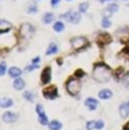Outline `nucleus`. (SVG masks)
<instances>
[{"mask_svg": "<svg viewBox=\"0 0 129 130\" xmlns=\"http://www.w3.org/2000/svg\"><path fill=\"white\" fill-rule=\"evenodd\" d=\"M112 75H113V70L109 65L104 63H95L93 66L92 78L97 83H107L110 80Z\"/></svg>", "mask_w": 129, "mask_h": 130, "instance_id": "1", "label": "nucleus"}, {"mask_svg": "<svg viewBox=\"0 0 129 130\" xmlns=\"http://www.w3.org/2000/svg\"><path fill=\"white\" fill-rule=\"evenodd\" d=\"M65 88H66V91L69 95L71 96H78L80 94L81 90V84H80V79H78L77 76H71L69 78L66 83H65Z\"/></svg>", "mask_w": 129, "mask_h": 130, "instance_id": "2", "label": "nucleus"}, {"mask_svg": "<svg viewBox=\"0 0 129 130\" xmlns=\"http://www.w3.org/2000/svg\"><path fill=\"white\" fill-rule=\"evenodd\" d=\"M19 32H20L21 38L29 40V39H32L33 35H34V32H35V28L33 26L32 24H29V23H24V24H21Z\"/></svg>", "mask_w": 129, "mask_h": 130, "instance_id": "3", "label": "nucleus"}, {"mask_svg": "<svg viewBox=\"0 0 129 130\" xmlns=\"http://www.w3.org/2000/svg\"><path fill=\"white\" fill-rule=\"evenodd\" d=\"M70 44H71V48L74 50H81V49H85L89 45V41L84 36H77V38L70 40Z\"/></svg>", "mask_w": 129, "mask_h": 130, "instance_id": "4", "label": "nucleus"}, {"mask_svg": "<svg viewBox=\"0 0 129 130\" xmlns=\"http://www.w3.org/2000/svg\"><path fill=\"white\" fill-rule=\"evenodd\" d=\"M62 19H65V20H68L69 23H71V24H78L79 21H80V13L79 11H73V10H69V11H66L65 14H62L60 15Z\"/></svg>", "mask_w": 129, "mask_h": 130, "instance_id": "5", "label": "nucleus"}, {"mask_svg": "<svg viewBox=\"0 0 129 130\" xmlns=\"http://www.w3.org/2000/svg\"><path fill=\"white\" fill-rule=\"evenodd\" d=\"M43 96L48 100H54L59 96V93H58V88L55 85H50L43 89Z\"/></svg>", "mask_w": 129, "mask_h": 130, "instance_id": "6", "label": "nucleus"}, {"mask_svg": "<svg viewBox=\"0 0 129 130\" xmlns=\"http://www.w3.org/2000/svg\"><path fill=\"white\" fill-rule=\"evenodd\" d=\"M112 35L110 34H108V32H99L97 36V44L99 46H105V45H108V44H110L112 43Z\"/></svg>", "mask_w": 129, "mask_h": 130, "instance_id": "7", "label": "nucleus"}, {"mask_svg": "<svg viewBox=\"0 0 129 130\" xmlns=\"http://www.w3.org/2000/svg\"><path fill=\"white\" fill-rule=\"evenodd\" d=\"M115 36L120 43H129V28H119L115 31Z\"/></svg>", "mask_w": 129, "mask_h": 130, "instance_id": "8", "label": "nucleus"}, {"mask_svg": "<svg viewBox=\"0 0 129 130\" xmlns=\"http://www.w3.org/2000/svg\"><path fill=\"white\" fill-rule=\"evenodd\" d=\"M118 9H119V6H118V4H109L104 10H103V18H110V16L113 15L114 13H117L118 11Z\"/></svg>", "mask_w": 129, "mask_h": 130, "instance_id": "9", "label": "nucleus"}, {"mask_svg": "<svg viewBox=\"0 0 129 130\" xmlns=\"http://www.w3.org/2000/svg\"><path fill=\"white\" fill-rule=\"evenodd\" d=\"M41 84L45 85V84H49L50 80H51V68L50 66H47L45 69H43L41 71Z\"/></svg>", "mask_w": 129, "mask_h": 130, "instance_id": "10", "label": "nucleus"}, {"mask_svg": "<svg viewBox=\"0 0 129 130\" xmlns=\"http://www.w3.org/2000/svg\"><path fill=\"white\" fill-rule=\"evenodd\" d=\"M1 119H3V121L9 123V124H10V123H15L16 120H18V114L11 113V111H6V113L3 114Z\"/></svg>", "mask_w": 129, "mask_h": 130, "instance_id": "11", "label": "nucleus"}, {"mask_svg": "<svg viewBox=\"0 0 129 130\" xmlns=\"http://www.w3.org/2000/svg\"><path fill=\"white\" fill-rule=\"evenodd\" d=\"M119 115H120V118H128L129 116V100L120 104V106H119Z\"/></svg>", "mask_w": 129, "mask_h": 130, "instance_id": "12", "label": "nucleus"}, {"mask_svg": "<svg viewBox=\"0 0 129 130\" xmlns=\"http://www.w3.org/2000/svg\"><path fill=\"white\" fill-rule=\"evenodd\" d=\"M11 28H13V25L8 20H4V19L0 20V34H5V32L10 31Z\"/></svg>", "mask_w": 129, "mask_h": 130, "instance_id": "13", "label": "nucleus"}, {"mask_svg": "<svg viewBox=\"0 0 129 130\" xmlns=\"http://www.w3.org/2000/svg\"><path fill=\"white\" fill-rule=\"evenodd\" d=\"M84 104H85V106H87L89 110H95V109L98 108V100L97 99H93V98H88V99H85Z\"/></svg>", "mask_w": 129, "mask_h": 130, "instance_id": "14", "label": "nucleus"}, {"mask_svg": "<svg viewBox=\"0 0 129 130\" xmlns=\"http://www.w3.org/2000/svg\"><path fill=\"white\" fill-rule=\"evenodd\" d=\"M98 96L102 100H109L110 98L113 96V93H112V90H109V89H103V90H100V91L98 93Z\"/></svg>", "mask_w": 129, "mask_h": 130, "instance_id": "15", "label": "nucleus"}, {"mask_svg": "<svg viewBox=\"0 0 129 130\" xmlns=\"http://www.w3.org/2000/svg\"><path fill=\"white\" fill-rule=\"evenodd\" d=\"M38 5H36V3L35 1H29L28 3V5H26V11L29 13V14H36L38 13Z\"/></svg>", "mask_w": 129, "mask_h": 130, "instance_id": "16", "label": "nucleus"}, {"mask_svg": "<svg viewBox=\"0 0 129 130\" xmlns=\"http://www.w3.org/2000/svg\"><path fill=\"white\" fill-rule=\"evenodd\" d=\"M14 104V101L10 98H0V108H10Z\"/></svg>", "mask_w": 129, "mask_h": 130, "instance_id": "17", "label": "nucleus"}, {"mask_svg": "<svg viewBox=\"0 0 129 130\" xmlns=\"http://www.w3.org/2000/svg\"><path fill=\"white\" fill-rule=\"evenodd\" d=\"M13 85H14V89L19 91V90H23V89L25 88V81L23 80L21 78H16L15 80H14V84H13Z\"/></svg>", "mask_w": 129, "mask_h": 130, "instance_id": "18", "label": "nucleus"}, {"mask_svg": "<svg viewBox=\"0 0 129 130\" xmlns=\"http://www.w3.org/2000/svg\"><path fill=\"white\" fill-rule=\"evenodd\" d=\"M8 73H9L10 78H15V79H16V78H19V76L21 75V73H23V71H21L19 68L13 66V68H10V69H9V71H8Z\"/></svg>", "mask_w": 129, "mask_h": 130, "instance_id": "19", "label": "nucleus"}, {"mask_svg": "<svg viewBox=\"0 0 129 130\" xmlns=\"http://www.w3.org/2000/svg\"><path fill=\"white\" fill-rule=\"evenodd\" d=\"M48 126L49 130H60L63 128V124L60 121H58V120H53V121H50L48 124Z\"/></svg>", "mask_w": 129, "mask_h": 130, "instance_id": "20", "label": "nucleus"}, {"mask_svg": "<svg viewBox=\"0 0 129 130\" xmlns=\"http://www.w3.org/2000/svg\"><path fill=\"white\" fill-rule=\"evenodd\" d=\"M58 50H59V49H58V45H56L55 43H50L45 54H47V55H53V54H56Z\"/></svg>", "mask_w": 129, "mask_h": 130, "instance_id": "21", "label": "nucleus"}, {"mask_svg": "<svg viewBox=\"0 0 129 130\" xmlns=\"http://www.w3.org/2000/svg\"><path fill=\"white\" fill-rule=\"evenodd\" d=\"M54 19H55V16H54L53 13H45L41 20H43V23H44V24H50V23H53V21H54Z\"/></svg>", "mask_w": 129, "mask_h": 130, "instance_id": "22", "label": "nucleus"}, {"mask_svg": "<svg viewBox=\"0 0 129 130\" xmlns=\"http://www.w3.org/2000/svg\"><path fill=\"white\" fill-rule=\"evenodd\" d=\"M53 29H54V31H56V32L64 31V29H65L64 23H63V21H56V23L53 25Z\"/></svg>", "mask_w": 129, "mask_h": 130, "instance_id": "23", "label": "nucleus"}, {"mask_svg": "<svg viewBox=\"0 0 129 130\" xmlns=\"http://www.w3.org/2000/svg\"><path fill=\"white\" fill-rule=\"evenodd\" d=\"M23 98L25 100H28V101H34L35 100V95H34V93H32V91H24Z\"/></svg>", "mask_w": 129, "mask_h": 130, "instance_id": "24", "label": "nucleus"}, {"mask_svg": "<svg viewBox=\"0 0 129 130\" xmlns=\"http://www.w3.org/2000/svg\"><path fill=\"white\" fill-rule=\"evenodd\" d=\"M38 120H39V123H40L41 125H48V124H49L48 116H47V114H45V113H44V114H40Z\"/></svg>", "mask_w": 129, "mask_h": 130, "instance_id": "25", "label": "nucleus"}, {"mask_svg": "<svg viewBox=\"0 0 129 130\" xmlns=\"http://www.w3.org/2000/svg\"><path fill=\"white\" fill-rule=\"evenodd\" d=\"M88 8H89V3H87V1L79 4V13H87Z\"/></svg>", "mask_w": 129, "mask_h": 130, "instance_id": "26", "label": "nucleus"}, {"mask_svg": "<svg viewBox=\"0 0 129 130\" xmlns=\"http://www.w3.org/2000/svg\"><path fill=\"white\" fill-rule=\"evenodd\" d=\"M110 25H112V21H110L108 18H103V20H102V28L107 29V28H109Z\"/></svg>", "mask_w": 129, "mask_h": 130, "instance_id": "27", "label": "nucleus"}, {"mask_svg": "<svg viewBox=\"0 0 129 130\" xmlns=\"http://www.w3.org/2000/svg\"><path fill=\"white\" fill-rule=\"evenodd\" d=\"M122 83L129 89V73H125V74L122 76Z\"/></svg>", "mask_w": 129, "mask_h": 130, "instance_id": "28", "label": "nucleus"}, {"mask_svg": "<svg viewBox=\"0 0 129 130\" xmlns=\"http://www.w3.org/2000/svg\"><path fill=\"white\" fill-rule=\"evenodd\" d=\"M95 126H97V121H94V120H90V121H88L87 123V130H93L95 129Z\"/></svg>", "mask_w": 129, "mask_h": 130, "instance_id": "29", "label": "nucleus"}, {"mask_svg": "<svg viewBox=\"0 0 129 130\" xmlns=\"http://www.w3.org/2000/svg\"><path fill=\"white\" fill-rule=\"evenodd\" d=\"M5 73H6V64L3 61V63H0V76H3Z\"/></svg>", "mask_w": 129, "mask_h": 130, "instance_id": "30", "label": "nucleus"}, {"mask_svg": "<svg viewBox=\"0 0 129 130\" xmlns=\"http://www.w3.org/2000/svg\"><path fill=\"white\" fill-rule=\"evenodd\" d=\"M84 75H85V73H84V71H83L81 69H78V70H77V71L74 73V76H77L78 79H80V78H83Z\"/></svg>", "mask_w": 129, "mask_h": 130, "instance_id": "31", "label": "nucleus"}, {"mask_svg": "<svg viewBox=\"0 0 129 130\" xmlns=\"http://www.w3.org/2000/svg\"><path fill=\"white\" fill-rule=\"evenodd\" d=\"M35 110H36L38 115L45 113V111H44V108H43V105H41V104H38V105H36V108H35Z\"/></svg>", "mask_w": 129, "mask_h": 130, "instance_id": "32", "label": "nucleus"}, {"mask_svg": "<svg viewBox=\"0 0 129 130\" xmlns=\"http://www.w3.org/2000/svg\"><path fill=\"white\" fill-rule=\"evenodd\" d=\"M38 68H39V65H38V64L28 65V66L25 68V71H32V70H35V69H38Z\"/></svg>", "mask_w": 129, "mask_h": 130, "instance_id": "33", "label": "nucleus"}, {"mask_svg": "<svg viewBox=\"0 0 129 130\" xmlns=\"http://www.w3.org/2000/svg\"><path fill=\"white\" fill-rule=\"evenodd\" d=\"M104 128V121L103 120H97V126H95V129L100 130Z\"/></svg>", "mask_w": 129, "mask_h": 130, "instance_id": "34", "label": "nucleus"}, {"mask_svg": "<svg viewBox=\"0 0 129 130\" xmlns=\"http://www.w3.org/2000/svg\"><path fill=\"white\" fill-rule=\"evenodd\" d=\"M122 54H123V55H124V56L129 60V46H127V48L123 49V50H122Z\"/></svg>", "mask_w": 129, "mask_h": 130, "instance_id": "35", "label": "nucleus"}, {"mask_svg": "<svg viewBox=\"0 0 129 130\" xmlns=\"http://www.w3.org/2000/svg\"><path fill=\"white\" fill-rule=\"evenodd\" d=\"M59 3H60V0H50V4H51V6H56Z\"/></svg>", "mask_w": 129, "mask_h": 130, "instance_id": "36", "label": "nucleus"}, {"mask_svg": "<svg viewBox=\"0 0 129 130\" xmlns=\"http://www.w3.org/2000/svg\"><path fill=\"white\" fill-rule=\"evenodd\" d=\"M39 61H40V58H39V56H35V58L32 60V64H38Z\"/></svg>", "mask_w": 129, "mask_h": 130, "instance_id": "37", "label": "nucleus"}, {"mask_svg": "<svg viewBox=\"0 0 129 130\" xmlns=\"http://www.w3.org/2000/svg\"><path fill=\"white\" fill-rule=\"evenodd\" d=\"M122 130H129V123H127V124L123 126V129H122Z\"/></svg>", "mask_w": 129, "mask_h": 130, "instance_id": "38", "label": "nucleus"}, {"mask_svg": "<svg viewBox=\"0 0 129 130\" xmlns=\"http://www.w3.org/2000/svg\"><path fill=\"white\" fill-rule=\"evenodd\" d=\"M100 3H105V1H112V0H99Z\"/></svg>", "mask_w": 129, "mask_h": 130, "instance_id": "39", "label": "nucleus"}, {"mask_svg": "<svg viewBox=\"0 0 129 130\" xmlns=\"http://www.w3.org/2000/svg\"><path fill=\"white\" fill-rule=\"evenodd\" d=\"M66 1H71V0H66Z\"/></svg>", "mask_w": 129, "mask_h": 130, "instance_id": "40", "label": "nucleus"}, {"mask_svg": "<svg viewBox=\"0 0 129 130\" xmlns=\"http://www.w3.org/2000/svg\"><path fill=\"white\" fill-rule=\"evenodd\" d=\"M124 1H127V0H124Z\"/></svg>", "mask_w": 129, "mask_h": 130, "instance_id": "41", "label": "nucleus"}]
</instances>
